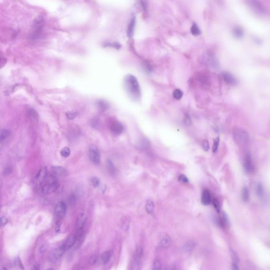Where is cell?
Returning <instances> with one entry per match:
<instances>
[{
    "label": "cell",
    "mask_w": 270,
    "mask_h": 270,
    "mask_svg": "<svg viewBox=\"0 0 270 270\" xmlns=\"http://www.w3.org/2000/svg\"><path fill=\"white\" fill-rule=\"evenodd\" d=\"M142 252L143 251H142V247L140 245H138L136 249L135 256H134L135 262L137 264L139 263L140 261L142 258V253H143Z\"/></svg>",
    "instance_id": "cell-16"
},
{
    "label": "cell",
    "mask_w": 270,
    "mask_h": 270,
    "mask_svg": "<svg viewBox=\"0 0 270 270\" xmlns=\"http://www.w3.org/2000/svg\"><path fill=\"white\" fill-rule=\"evenodd\" d=\"M203 148L205 151L207 152L209 150V143L207 140H204V142H203Z\"/></svg>",
    "instance_id": "cell-40"
},
{
    "label": "cell",
    "mask_w": 270,
    "mask_h": 270,
    "mask_svg": "<svg viewBox=\"0 0 270 270\" xmlns=\"http://www.w3.org/2000/svg\"><path fill=\"white\" fill-rule=\"evenodd\" d=\"M70 153H71L70 149L68 147H66L63 148L60 152V154L62 156L65 157V158L69 157V155H70Z\"/></svg>",
    "instance_id": "cell-28"
},
{
    "label": "cell",
    "mask_w": 270,
    "mask_h": 270,
    "mask_svg": "<svg viewBox=\"0 0 270 270\" xmlns=\"http://www.w3.org/2000/svg\"><path fill=\"white\" fill-rule=\"evenodd\" d=\"M7 222H8V220L5 216H2L1 217V224L2 226L6 225L7 223Z\"/></svg>",
    "instance_id": "cell-41"
},
{
    "label": "cell",
    "mask_w": 270,
    "mask_h": 270,
    "mask_svg": "<svg viewBox=\"0 0 270 270\" xmlns=\"http://www.w3.org/2000/svg\"><path fill=\"white\" fill-rule=\"evenodd\" d=\"M201 203L204 205H209L211 204L212 200V196L211 193L209 190H205L203 192L201 195Z\"/></svg>",
    "instance_id": "cell-12"
},
{
    "label": "cell",
    "mask_w": 270,
    "mask_h": 270,
    "mask_svg": "<svg viewBox=\"0 0 270 270\" xmlns=\"http://www.w3.org/2000/svg\"><path fill=\"white\" fill-rule=\"evenodd\" d=\"M256 193L259 197H263L264 196V190L263 186L261 183H259L256 187Z\"/></svg>",
    "instance_id": "cell-22"
},
{
    "label": "cell",
    "mask_w": 270,
    "mask_h": 270,
    "mask_svg": "<svg viewBox=\"0 0 270 270\" xmlns=\"http://www.w3.org/2000/svg\"><path fill=\"white\" fill-rule=\"evenodd\" d=\"M87 220V216L84 213L79 214L76 222V227L77 231L83 230V226L85 224Z\"/></svg>",
    "instance_id": "cell-9"
},
{
    "label": "cell",
    "mask_w": 270,
    "mask_h": 270,
    "mask_svg": "<svg viewBox=\"0 0 270 270\" xmlns=\"http://www.w3.org/2000/svg\"><path fill=\"white\" fill-rule=\"evenodd\" d=\"M184 123L187 126H190L192 123L191 119L190 118V116L188 115H186L184 118Z\"/></svg>",
    "instance_id": "cell-39"
},
{
    "label": "cell",
    "mask_w": 270,
    "mask_h": 270,
    "mask_svg": "<svg viewBox=\"0 0 270 270\" xmlns=\"http://www.w3.org/2000/svg\"><path fill=\"white\" fill-rule=\"evenodd\" d=\"M161 265L159 259H155L154 261L153 270H161Z\"/></svg>",
    "instance_id": "cell-29"
},
{
    "label": "cell",
    "mask_w": 270,
    "mask_h": 270,
    "mask_svg": "<svg viewBox=\"0 0 270 270\" xmlns=\"http://www.w3.org/2000/svg\"><path fill=\"white\" fill-rule=\"evenodd\" d=\"M112 252L111 251L104 252L100 256V261L103 264H106L109 262L112 257Z\"/></svg>",
    "instance_id": "cell-15"
},
{
    "label": "cell",
    "mask_w": 270,
    "mask_h": 270,
    "mask_svg": "<svg viewBox=\"0 0 270 270\" xmlns=\"http://www.w3.org/2000/svg\"><path fill=\"white\" fill-rule=\"evenodd\" d=\"M12 172V168L9 167H7L4 171V175L8 176Z\"/></svg>",
    "instance_id": "cell-42"
},
{
    "label": "cell",
    "mask_w": 270,
    "mask_h": 270,
    "mask_svg": "<svg viewBox=\"0 0 270 270\" xmlns=\"http://www.w3.org/2000/svg\"><path fill=\"white\" fill-rule=\"evenodd\" d=\"M107 166L108 171H109V173L110 174H112V175H114L115 174V172H116V170H115V168L114 164L112 163V161H110V160L107 161Z\"/></svg>",
    "instance_id": "cell-25"
},
{
    "label": "cell",
    "mask_w": 270,
    "mask_h": 270,
    "mask_svg": "<svg viewBox=\"0 0 270 270\" xmlns=\"http://www.w3.org/2000/svg\"><path fill=\"white\" fill-rule=\"evenodd\" d=\"M2 270H7L5 268H3V269H2Z\"/></svg>",
    "instance_id": "cell-46"
},
{
    "label": "cell",
    "mask_w": 270,
    "mask_h": 270,
    "mask_svg": "<svg viewBox=\"0 0 270 270\" xmlns=\"http://www.w3.org/2000/svg\"><path fill=\"white\" fill-rule=\"evenodd\" d=\"M53 270V269H48V270Z\"/></svg>",
    "instance_id": "cell-47"
},
{
    "label": "cell",
    "mask_w": 270,
    "mask_h": 270,
    "mask_svg": "<svg viewBox=\"0 0 270 270\" xmlns=\"http://www.w3.org/2000/svg\"><path fill=\"white\" fill-rule=\"evenodd\" d=\"M239 266H238V263L233 262L231 266V270H239Z\"/></svg>",
    "instance_id": "cell-43"
},
{
    "label": "cell",
    "mask_w": 270,
    "mask_h": 270,
    "mask_svg": "<svg viewBox=\"0 0 270 270\" xmlns=\"http://www.w3.org/2000/svg\"><path fill=\"white\" fill-rule=\"evenodd\" d=\"M173 97L176 100H180L182 97L183 93L180 89H176L173 91Z\"/></svg>",
    "instance_id": "cell-26"
},
{
    "label": "cell",
    "mask_w": 270,
    "mask_h": 270,
    "mask_svg": "<svg viewBox=\"0 0 270 270\" xmlns=\"http://www.w3.org/2000/svg\"><path fill=\"white\" fill-rule=\"evenodd\" d=\"M47 249V247L45 245V244H43L42 245L41 247H40L39 249V252L41 253H43L44 252H45L46 251V250Z\"/></svg>",
    "instance_id": "cell-44"
},
{
    "label": "cell",
    "mask_w": 270,
    "mask_h": 270,
    "mask_svg": "<svg viewBox=\"0 0 270 270\" xmlns=\"http://www.w3.org/2000/svg\"><path fill=\"white\" fill-rule=\"evenodd\" d=\"M76 201V197H75V196L74 195H72L69 198V202L70 203H72L74 201Z\"/></svg>",
    "instance_id": "cell-45"
},
{
    "label": "cell",
    "mask_w": 270,
    "mask_h": 270,
    "mask_svg": "<svg viewBox=\"0 0 270 270\" xmlns=\"http://www.w3.org/2000/svg\"><path fill=\"white\" fill-rule=\"evenodd\" d=\"M230 256L233 261V262L236 263L239 262V256L238 255L237 253L232 249L230 250Z\"/></svg>",
    "instance_id": "cell-20"
},
{
    "label": "cell",
    "mask_w": 270,
    "mask_h": 270,
    "mask_svg": "<svg viewBox=\"0 0 270 270\" xmlns=\"http://www.w3.org/2000/svg\"><path fill=\"white\" fill-rule=\"evenodd\" d=\"M104 46L106 47H115L117 49H119L121 47V45L118 42L107 43H105Z\"/></svg>",
    "instance_id": "cell-31"
},
{
    "label": "cell",
    "mask_w": 270,
    "mask_h": 270,
    "mask_svg": "<svg viewBox=\"0 0 270 270\" xmlns=\"http://www.w3.org/2000/svg\"><path fill=\"white\" fill-rule=\"evenodd\" d=\"M222 218H223V222L224 223V224L226 225H229L230 222H229V220L228 218L227 214L225 213H223V215H222Z\"/></svg>",
    "instance_id": "cell-38"
},
{
    "label": "cell",
    "mask_w": 270,
    "mask_h": 270,
    "mask_svg": "<svg viewBox=\"0 0 270 270\" xmlns=\"http://www.w3.org/2000/svg\"><path fill=\"white\" fill-rule=\"evenodd\" d=\"M220 142V138L219 137L216 138L214 141L213 146V152L216 153L218 149V145Z\"/></svg>",
    "instance_id": "cell-33"
},
{
    "label": "cell",
    "mask_w": 270,
    "mask_h": 270,
    "mask_svg": "<svg viewBox=\"0 0 270 270\" xmlns=\"http://www.w3.org/2000/svg\"><path fill=\"white\" fill-rule=\"evenodd\" d=\"M110 129L114 134L118 135L121 134V133L123 132L124 128L123 125L120 123L118 121H116L112 123L110 127Z\"/></svg>",
    "instance_id": "cell-10"
},
{
    "label": "cell",
    "mask_w": 270,
    "mask_h": 270,
    "mask_svg": "<svg viewBox=\"0 0 270 270\" xmlns=\"http://www.w3.org/2000/svg\"><path fill=\"white\" fill-rule=\"evenodd\" d=\"M212 203H213L214 207L216 211H217V212L220 213V204L219 203V201H218V200L216 199V198H214L212 200Z\"/></svg>",
    "instance_id": "cell-32"
},
{
    "label": "cell",
    "mask_w": 270,
    "mask_h": 270,
    "mask_svg": "<svg viewBox=\"0 0 270 270\" xmlns=\"http://www.w3.org/2000/svg\"><path fill=\"white\" fill-rule=\"evenodd\" d=\"M125 85L131 97L139 99L141 97V90L137 79L135 76L128 75L125 79Z\"/></svg>",
    "instance_id": "cell-1"
},
{
    "label": "cell",
    "mask_w": 270,
    "mask_h": 270,
    "mask_svg": "<svg viewBox=\"0 0 270 270\" xmlns=\"http://www.w3.org/2000/svg\"><path fill=\"white\" fill-rule=\"evenodd\" d=\"M66 115L68 118L71 120V119H74L75 117H77V116L78 115V112H68V113H66Z\"/></svg>",
    "instance_id": "cell-34"
},
{
    "label": "cell",
    "mask_w": 270,
    "mask_h": 270,
    "mask_svg": "<svg viewBox=\"0 0 270 270\" xmlns=\"http://www.w3.org/2000/svg\"><path fill=\"white\" fill-rule=\"evenodd\" d=\"M171 244V239L168 235H165L163 237H162L161 242H160V245L163 248H167L170 246Z\"/></svg>",
    "instance_id": "cell-17"
},
{
    "label": "cell",
    "mask_w": 270,
    "mask_h": 270,
    "mask_svg": "<svg viewBox=\"0 0 270 270\" xmlns=\"http://www.w3.org/2000/svg\"><path fill=\"white\" fill-rule=\"evenodd\" d=\"M234 136L236 140L240 143L245 142L249 138L247 133L242 129H237L234 131Z\"/></svg>",
    "instance_id": "cell-7"
},
{
    "label": "cell",
    "mask_w": 270,
    "mask_h": 270,
    "mask_svg": "<svg viewBox=\"0 0 270 270\" xmlns=\"http://www.w3.org/2000/svg\"><path fill=\"white\" fill-rule=\"evenodd\" d=\"M195 247V243L193 241L190 240L186 242V243L184 245L183 249L186 252H190L194 249Z\"/></svg>",
    "instance_id": "cell-18"
},
{
    "label": "cell",
    "mask_w": 270,
    "mask_h": 270,
    "mask_svg": "<svg viewBox=\"0 0 270 270\" xmlns=\"http://www.w3.org/2000/svg\"><path fill=\"white\" fill-rule=\"evenodd\" d=\"M98 256L96 254H93V255L90 256L89 260V262L90 264H94L95 263L97 262L98 260Z\"/></svg>",
    "instance_id": "cell-36"
},
{
    "label": "cell",
    "mask_w": 270,
    "mask_h": 270,
    "mask_svg": "<svg viewBox=\"0 0 270 270\" xmlns=\"http://www.w3.org/2000/svg\"></svg>",
    "instance_id": "cell-49"
},
{
    "label": "cell",
    "mask_w": 270,
    "mask_h": 270,
    "mask_svg": "<svg viewBox=\"0 0 270 270\" xmlns=\"http://www.w3.org/2000/svg\"><path fill=\"white\" fill-rule=\"evenodd\" d=\"M76 241H77V239H76V236H74V235H71L70 236H69L68 238L66 239V241L62 245H63V247L66 251L67 250L70 249L71 247L75 244Z\"/></svg>",
    "instance_id": "cell-13"
},
{
    "label": "cell",
    "mask_w": 270,
    "mask_h": 270,
    "mask_svg": "<svg viewBox=\"0 0 270 270\" xmlns=\"http://www.w3.org/2000/svg\"><path fill=\"white\" fill-rule=\"evenodd\" d=\"M53 175L60 177H63L67 175V171L61 166H53L52 167Z\"/></svg>",
    "instance_id": "cell-11"
},
{
    "label": "cell",
    "mask_w": 270,
    "mask_h": 270,
    "mask_svg": "<svg viewBox=\"0 0 270 270\" xmlns=\"http://www.w3.org/2000/svg\"><path fill=\"white\" fill-rule=\"evenodd\" d=\"M11 135V131L8 129H3L1 131L0 135V140L2 142L3 140L5 139L6 138L9 137V135Z\"/></svg>",
    "instance_id": "cell-23"
},
{
    "label": "cell",
    "mask_w": 270,
    "mask_h": 270,
    "mask_svg": "<svg viewBox=\"0 0 270 270\" xmlns=\"http://www.w3.org/2000/svg\"><path fill=\"white\" fill-rule=\"evenodd\" d=\"M135 25H136V18L134 17L131 20V22L128 25V28H127V35L129 38H131L133 37Z\"/></svg>",
    "instance_id": "cell-14"
},
{
    "label": "cell",
    "mask_w": 270,
    "mask_h": 270,
    "mask_svg": "<svg viewBox=\"0 0 270 270\" xmlns=\"http://www.w3.org/2000/svg\"><path fill=\"white\" fill-rule=\"evenodd\" d=\"M155 209V204L151 199H149L147 201L146 204V209L149 214H153Z\"/></svg>",
    "instance_id": "cell-19"
},
{
    "label": "cell",
    "mask_w": 270,
    "mask_h": 270,
    "mask_svg": "<svg viewBox=\"0 0 270 270\" xmlns=\"http://www.w3.org/2000/svg\"><path fill=\"white\" fill-rule=\"evenodd\" d=\"M89 157L91 161L96 165L100 163V154L97 147L95 145L91 144L89 147Z\"/></svg>",
    "instance_id": "cell-3"
},
{
    "label": "cell",
    "mask_w": 270,
    "mask_h": 270,
    "mask_svg": "<svg viewBox=\"0 0 270 270\" xmlns=\"http://www.w3.org/2000/svg\"><path fill=\"white\" fill-rule=\"evenodd\" d=\"M67 206L64 201H60L55 207V214L59 219L64 218L66 215Z\"/></svg>",
    "instance_id": "cell-4"
},
{
    "label": "cell",
    "mask_w": 270,
    "mask_h": 270,
    "mask_svg": "<svg viewBox=\"0 0 270 270\" xmlns=\"http://www.w3.org/2000/svg\"></svg>",
    "instance_id": "cell-48"
},
{
    "label": "cell",
    "mask_w": 270,
    "mask_h": 270,
    "mask_svg": "<svg viewBox=\"0 0 270 270\" xmlns=\"http://www.w3.org/2000/svg\"><path fill=\"white\" fill-rule=\"evenodd\" d=\"M178 180L180 182H183V183H187V182H189V180H188V178L184 175H180L178 177Z\"/></svg>",
    "instance_id": "cell-37"
},
{
    "label": "cell",
    "mask_w": 270,
    "mask_h": 270,
    "mask_svg": "<svg viewBox=\"0 0 270 270\" xmlns=\"http://www.w3.org/2000/svg\"><path fill=\"white\" fill-rule=\"evenodd\" d=\"M242 197L244 202H247L249 199V193L248 189L247 187L243 188L242 190Z\"/></svg>",
    "instance_id": "cell-24"
},
{
    "label": "cell",
    "mask_w": 270,
    "mask_h": 270,
    "mask_svg": "<svg viewBox=\"0 0 270 270\" xmlns=\"http://www.w3.org/2000/svg\"><path fill=\"white\" fill-rule=\"evenodd\" d=\"M49 174H47V168L46 167H43L41 168L40 171H39L37 175L34 179V182L38 187H40L41 185L42 184L43 181L45 180V178L47 177Z\"/></svg>",
    "instance_id": "cell-5"
},
{
    "label": "cell",
    "mask_w": 270,
    "mask_h": 270,
    "mask_svg": "<svg viewBox=\"0 0 270 270\" xmlns=\"http://www.w3.org/2000/svg\"><path fill=\"white\" fill-rule=\"evenodd\" d=\"M223 79L226 82L228 83H233L234 81V79L232 77L228 74H223Z\"/></svg>",
    "instance_id": "cell-30"
},
{
    "label": "cell",
    "mask_w": 270,
    "mask_h": 270,
    "mask_svg": "<svg viewBox=\"0 0 270 270\" xmlns=\"http://www.w3.org/2000/svg\"><path fill=\"white\" fill-rule=\"evenodd\" d=\"M98 106L99 107L100 109H101V110H103V111L106 110L109 107L108 104H107V102H105L104 101H103V100H100V101H99L98 102Z\"/></svg>",
    "instance_id": "cell-27"
},
{
    "label": "cell",
    "mask_w": 270,
    "mask_h": 270,
    "mask_svg": "<svg viewBox=\"0 0 270 270\" xmlns=\"http://www.w3.org/2000/svg\"><path fill=\"white\" fill-rule=\"evenodd\" d=\"M66 251V250L63 247V245H61L60 247H59L57 249H55V250L52 252V253L51 254L50 258H51V260L53 261L58 260L61 258Z\"/></svg>",
    "instance_id": "cell-8"
},
{
    "label": "cell",
    "mask_w": 270,
    "mask_h": 270,
    "mask_svg": "<svg viewBox=\"0 0 270 270\" xmlns=\"http://www.w3.org/2000/svg\"><path fill=\"white\" fill-rule=\"evenodd\" d=\"M244 170L248 174H251L253 172L254 169L253 163L252 161L251 154L249 153H247L245 155V156L244 160Z\"/></svg>",
    "instance_id": "cell-6"
},
{
    "label": "cell",
    "mask_w": 270,
    "mask_h": 270,
    "mask_svg": "<svg viewBox=\"0 0 270 270\" xmlns=\"http://www.w3.org/2000/svg\"><path fill=\"white\" fill-rule=\"evenodd\" d=\"M91 182L93 186L97 187L99 185V179L96 177H93L91 179Z\"/></svg>",
    "instance_id": "cell-35"
},
{
    "label": "cell",
    "mask_w": 270,
    "mask_h": 270,
    "mask_svg": "<svg viewBox=\"0 0 270 270\" xmlns=\"http://www.w3.org/2000/svg\"><path fill=\"white\" fill-rule=\"evenodd\" d=\"M59 186V184L57 177L54 175H48L40 187L43 194H50L55 192Z\"/></svg>",
    "instance_id": "cell-2"
},
{
    "label": "cell",
    "mask_w": 270,
    "mask_h": 270,
    "mask_svg": "<svg viewBox=\"0 0 270 270\" xmlns=\"http://www.w3.org/2000/svg\"><path fill=\"white\" fill-rule=\"evenodd\" d=\"M190 32L192 33V35L194 36H199L201 34V31L199 28L197 26L196 24L194 23L192 25V27L190 28Z\"/></svg>",
    "instance_id": "cell-21"
}]
</instances>
